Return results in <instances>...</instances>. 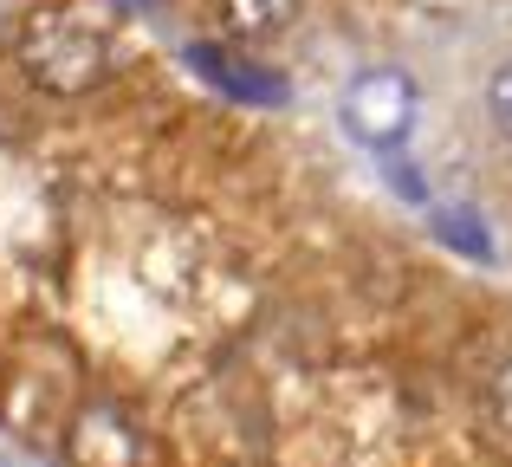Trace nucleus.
<instances>
[{"label": "nucleus", "instance_id": "2", "mask_svg": "<svg viewBox=\"0 0 512 467\" xmlns=\"http://www.w3.org/2000/svg\"><path fill=\"white\" fill-rule=\"evenodd\" d=\"M0 409H7V429H20L26 442H46V429H65V416L78 409L72 396V364L46 344L20 351L0 377Z\"/></svg>", "mask_w": 512, "mask_h": 467}, {"label": "nucleus", "instance_id": "5", "mask_svg": "<svg viewBox=\"0 0 512 467\" xmlns=\"http://www.w3.org/2000/svg\"><path fill=\"white\" fill-rule=\"evenodd\" d=\"M188 65L195 78H208L221 98H240V104H279L286 85H279L266 65H253L247 52H227V46H188Z\"/></svg>", "mask_w": 512, "mask_h": 467}, {"label": "nucleus", "instance_id": "7", "mask_svg": "<svg viewBox=\"0 0 512 467\" xmlns=\"http://www.w3.org/2000/svg\"><path fill=\"white\" fill-rule=\"evenodd\" d=\"M441 240H454V247H467L474 260H493V240H487V228H480V221L467 215V208H461V215H441Z\"/></svg>", "mask_w": 512, "mask_h": 467}, {"label": "nucleus", "instance_id": "4", "mask_svg": "<svg viewBox=\"0 0 512 467\" xmlns=\"http://www.w3.org/2000/svg\"><path fill=\"white\" fill-rule=\"evenodd\" d=\"M72 467H143V429L117 403H78L59 429Z\"/></svg>", "mask_w": 512, "mask_h": 467}, {"label": "nucleus", "instance_id": "8", "mask_svg": "<svg viewBox=\"0 0 512 467\" xmlns=\"http://www.w3.org/2000/svg\"><path fill=\"white\" fill-rule=\"evenodd\" d=\"M487 117H493V130H500V137H512V59L487 78Z\"/></svg>", "mask_w": 512, "mask_h": 467}, {"label": "nucleus", "instance_id": "1", "mask_svg": "<svg viewBox=\"0 0 512 467\" xmlns=\"http://www.w3.org/2000/svg\"><path fill=\"white\" fill-rule=\"evenodd\" d=\"M13 59L52 98H85L111 78V26L91 7H72V0H46L20 20L13 33Z\"/></svg>", "mask_w": 512, "mask_h": 467}, {"label": "nucleus", "instance_id": "3", "mask_svg": "<svg viewBox=\"0 0 512 467\" xmlns=\"http://www.w3.org/2000/svg\"><path fill=\"white\" fill-rule=\"evenodd\" d=\"M344 124L357 143L370 150H396L415 130V85L402 72H363L357 85L344 91Z\"/></svg>", "mask_w": 512, "mask_h": 467}, {"label": "nucleus", "instance_id": "6", "mask_svg": "<svg viewBox=\"0 0 512 467\" xmlns=\"http://www.w3.org/2000/svg\"><path fill=\"white\" fill-rule=\"evenodd\" d=\"M299 0H214V20L234 39H273L279 26H292Z\"/></svg>", "mask_w": 512, "mask_h": 467}]
</instances>
